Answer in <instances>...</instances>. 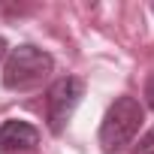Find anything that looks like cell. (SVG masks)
I'll list each match as a JSON object with an SVG mask.
<instances>
[{"label": "cell", "instance_id": "cell-2", "mask_svg": "<svg viewBox=\"0 0 154 154\" xmlns=\"http://www.w3.org/2000/svg\"><path fill=\"white\" fill-rule=\"evenodd\" d=\"M142 118H145V109L136 97H118L106 115H103V124H100V145L103 151H121L124 145H130L142 127Z\"/></svg>", "mask_w": 154, "mask_h": 154}, {"label": "cell", "instance_id": "cell-7", "mask_svg": "<svg viewBox=\"0 0 154 154\" xmlns=\"http://www.w3.org/2000/svg\"><path fill=\"white\" fill-rule=\"evenodd\" d=\"M3 54H6V39L0 36V57H3Z\"/></svg>", "mask_w": 154, "mask_h": 154}, {"label": "cell", "instance_id": "cell-5", "mask_svg": "<svg viewBox=\"0 0 154 154\" xmlns=\"http://www.w3.org/2000/svg\"><path fill=\"white\" fill-rule=\"evenodd\" d=\"M133 154H154V130H148V133L139 139V145L133 148Z\"/></svg>", "mask_w": 154, "mask_h": 154}, {"label": "cell", "instance_id": "cell-3", "mask_svg": "<svg viewBox=\"0 0 154 154\" xmlns=\"http://www.w3.org/2000/svg\"><path fill=\"white\" fill-rule=\"evenodd\" d=\"M82 97H85V82L75 79V75H63V79H57L48 88V127L54 136L63 133L72 112L79 109Z\"/></svg>", "mask_w": 154, "mask_h": 154}, {"label": "cell", "instance_id": "cell-1", "mask_svg": "<svg viewBox=\"0 0 154 154\" xmlns=\"http://www.w3.org/2000/svg\"><path fill=\"white\" fill-rule=\"evenodd\" d=\"M54 69V57L36 45H18L9 51L3 66V85L9 91H33Z\"/></svg>", "mask_w": 154, "mask_h": 154}, {"label": "cell", "instance_id": "cell-4", "mask_svg": "<svg viewBox=\"0 0 154 154\" xmlns=\"http://www.w3.org/2000/svg\"><path fill=\"white\" fill-rule=\"evenodd\" d=\"M39 142V130L27 121H18V118H9L0 124V151L9 154V151H30L36 148Z\"/></svg>", "mask_w": 154, "mask_h": 154}, {"label": "cell", "instance_id": "cell-6", "mask_svg": "<svg viewBox=\"0 0 154 154\" xmlns=\"http://www.w3.org/2000/svg\"><path fill=\"white\" fill-rule=\"evenodd\" d=\"M145 97H148V106L154 109V75L148 79V85H145Z\"/></svg>", "mask_w": 154, "mask_h": 154}]
</instances>
